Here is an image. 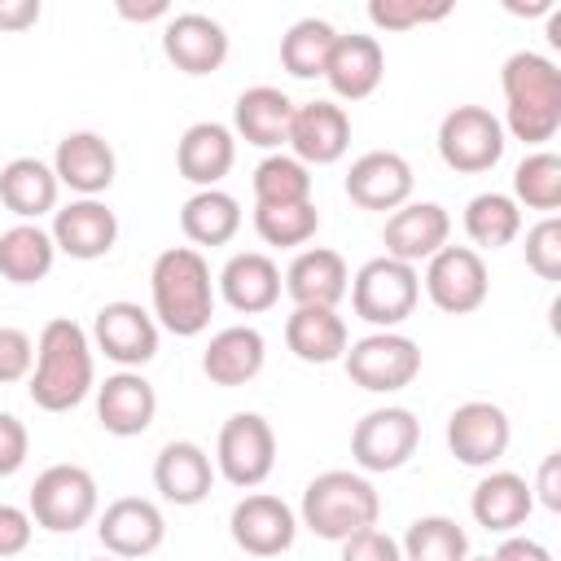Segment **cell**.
<instances>
[{
	"mask_svg": "<svg viewBox=\"0 0 561 561\" xmlns=\"http://www.w3.org/2000/svg\"><path fill=\"white\" fill-rule=\"evenodd\" d=\"M158 416V390L136 368H118L96 386V421L114 438H136Z\"/></svg>",
	"mask_w": 561,
	"mask_h": 561,
	"instance_id": "22",
	"label": "cell"
},
{
	"mask_svg": "<svg viewBox=\"0 0 561 561\" xmlns=\"http://www.w3.org/2000/svg\"><path fill=\"white\" fill-rule=\"evenodd\" d=\"M210 460H215V473L228 486H237V491L263 486L276 469V430H272V421L259 416V412H232L219 425Z\"/></svg>",
	"mask_w": 561,
	"mask_h": 561,
	"instance_id": "7",
	"label": "cell"
},
{
	"mask_svg": "<svg viewBox=\"0 0 561 561\" xmlns=\"http://www.w3.org/2000/svg\"><path fill=\"white\" fill-rule=\"evenodd\" d=\"M149 302L158 329L175 337H197L210 329L215 316V280L210 263L193 245H171L149 267Z\"/></svg>",
	"mask_w": 561,
	"mask_h": 561,
	"instance_id": "2",
	"label": "cell"
},
{
	"mask_svg": "<svg viewBox=\"0 0 561 561\" xmlns=\"http://www.w3.org/2000/svg\"><path fill=\"white\" fill-rule=\"evenodd\" d=\"M31 535H35V522L26 508L18 504H0V561H13L31 548Z\"/></svg>",
	"mask_w": 561,
	"mask_h": 561,
	"instance_id": "45",
	"label": "cell"
},
{
	"mask_svg": "<svg viewBox=\"0 0 561 561\" xmlns=\"http://www.w3.org/2000/svg\"><path fill=\"white\" fill-rule=\"evenodd\" d=\"M96 390V359L92 337L70 316H57L39 329L35 368L26 377V394L39 412H70Z\"/></svg>",
	"mask_w": 561,
	"mask_h": 561,
	"instance_id": "1",
	"label": "cell"
},
{
	"mask_svg": "<svg viewBox=\"0 0 561 561\" xmlns=\"http://www.w3.org/2000/svg\"><path fill=\"white\" fill-rule=\"evenodd\" d=\"M337 101H364L381 88L386 79V53H381V39L377 35H337L329 61H324V75H320Z\"/></svg>",
	"mask_w": 561,
	"mask_h": 561,
	"instance_id": "25",
	"label": "cell"
},
{
	"mask_svg": "<svg viewBox=\"0 0 561 561\" xmlns=\"http://www.w3.org/2000/svg\"><path fill=\"white\" fill-rule=\"evenodd\" d=\"M346 377L368 394H394L416 381L421 373V346L399 329H373L355 337L342 355Z\"/></svg>",
	"mask_w": 561,
	"mask_h": 561,
	"instance_id": "8",
	"label": "cell"
},
{
	"mask_svg": "<svg viewBox=\"0 0 561 561\" xmlns=\"http://www.w3.org/2000/svg\"><path fill=\"white\" fill-rule=\"evenodd\" d=\"M26 513L39 530L48 535H75L79 526H88L96 513H101V491H96V478L83 469V465H48L31 495H26Z\"/></svg>",
	"mask_w": 561,
	"mask_h": 561,
	"instance_id": "6",
	"label": "cell"
},
{
	"mask_svg": "<svg viewBox=\"0 0 561 561\" xmlns=\"http://www.w3.org/2000/svg\"><path fill=\"white\" fill-rule=\"evenodd\" d=\"M381 517V495L359 469H324L307 482L302 504H298V526H307L320 539L342 543L346 535L377 526Z\"/></svg>",
	"mask_w": 561,
	"mask_h": 561,
	"instance_id": "4",
	"label": "cell"
},
{
	"mask_svg": "<svg viewBox=\"0 0 561 561\" xmlns=\"http://www.w3.org/2000/svg\"><path fill=\"white\" fill-rule=\"evenodd\" d=\"M425 298L447 316H469L491 294V272L473 245H443L434 259H425Z\"/></svg>",
	"mask_w": 561,
	"mask_h": 561,
	"instance_id": "11",
	"label": "cell"
},
{
	"mask_svg": "<svg viewBox=\"0 0 561 561\" xmlns=\"http://www.w3.org/2000/svg\"><path fill=\"white\" fill-rule=\"evenodd\" d=\"M491 561H552V552L530 535H504V543L491 552Z\"/></svg>",
	"mask_w": 561,
	"mask_h": 561,
	"instance_id": "48",
	"label": "cell"
},
{
	"mask_svg": "<svg viewBox=\"0 0 561 561\" xmlns=\"http://www.w3.org/2000/svg\"><path fill=\"white\" fill-rule=\"evenodd\" d=\"M526 267L539 280H561V219L543 215L526 228Z\"/></svg>",
	"mask_w": 561,
	"mask_h": 561,
	"instance_id": "42",
	"label": "cell"
},
{
	"mask_svg": "<svg viewBox=\"0 0 561 561\" xmlns=\"http://www.w3.org/2000/svg\"><path fill=\"white\" fill-rule=\"evenodd\" d=\"M215 289H219V298H224L232 311L259 316V311H272V307L280 302L285 280H280V267H276L272 254H263V250H241V254H232V259L219 267Z\"/></svg>",
	"mask_w": 561,
	"mask_h": 561,
	"instance_id": "24",
	"label": "cell"
},
{
	"mask_svg": "<svg viewBox=\"0 0 561 561\" xmlns=\"http://www.w3.org/2000/svg\"><path fill=\"white\" fill-rule=\"evenodd\" d=\"M500 92H504V136L522 145H543L561 127V70L543 53H513L500 66Z\"/></svg>",
	"mask_w": 561,
	"mask_h": 561,
	"instance_id": "3",
	"label": "cell"
},
{
	"mask_svg": "<svg viewBox=\"0 0 561 561\" xmlns=\"http://www.w3.org/2000/svg\"><path fill=\"white\" fill-rule=\"evenodd\" d=\"M351 311L373 329H399L421 302V272L390 254L368 259L351 276Z\"/></svg>",
	"mask_w": 561,
	"mask_h": 561,
	"instance_id": "5",
	"label": "cell"
},
{
	"mask_svg": "<svg viewBox=\"0 0 561 561\" xmlns=\"http://www.w3.org/2000/svg\"><path fill=\"white\" fill-rule=\"evenodd\" d=\"M48 167H53L57 184H66L79 197H101L118 175V158L101 131H66L57 140Z\"/></svg>",
	"mask_w": 561,
	"mask_h": 561,
	"instance_id": "20",
	"label": "cell"
},
{
	"mask_svg": "<svg viewBox=\"0 0 561 561\" xmlns=\"http://www.w3.org/2000/svg\"><path fill=\"white\" fill-rule=\"evenodd\" d=\"M285 294L294 298V307H337L351 289V267L337 250L329 245H311L298 250L294 263L285 267Z\"/></svg>",
	"mask_w": 561,
	"mask_h": 561,
	"instance_id": "26",
	"label": "cell"
},
{
	"mask_svg": "<svg viewBox=\"0 0 561 561\" xmlns=\"http://www.w3.org/2000/svg\"><path fill=\"white\" fill-rule=\"evenodd\" d=\"M451 13L447 0L438 4H425V0H373L368 4V22L377 31H412V26H425V22H443Z\"/></svg>",
	"mask_w": 561,
	"mask_h": 561,
	"instance_id": "41",
	"label": "cell"
},
{
	"mask_svg": "<svg viewBox=\"0 0 561 561\" xmlns=\"http://www.w3.org/2000/svg\"><path fill=\"white\" fill-rule=\"evenodd\" d=\"M530 495L543 504V508H561V451H548L543 456V465H539V478H535V486H530Z\"/></svg>",
	"mask_w": 561,
	"mask_h": 561,
	"instance_id": "47",
	"label": "cell"
},
{
	"mask_svg": "<svg viewBox=\"0 0 561 561\" xmlns=\"http://www.w3.org/2000/svg\"><path fill=\"white\" fill-rule=\"evenodd\" d=\"M337 26L324 22V18H298L285 35H280V66L294 75V79H320L324 75V61L337 44Z\"/></svg>",
	"mask_w": 561,
	"mask_h": 561,
	"instance_id": "36",
	"label": "cell"
},
{
	"mask_svg": "<svg viewBox=\"0 0 561 561\" xmlns=\"http://www.w3.org/2000/svg\"><path fill=\"white\" fill-rule=\"evenodd\" d=\"M232 162H237V136H232V127H224L215 118L184 127V136L175 145V171L188 184L219 188V180L232 171Z\"/></svg>",
	"mask_w": 561,
	"mask_h": 561,
	"instance_id": "27",
	"label": "cell"
},
{
	"mask_svg": "<svg viewBox=\"0 0 561 561\" xmlns=\"http://www.w3.org/2000/svg\"><path fill=\"white\" fill-rule=\"evenodd\" d=\"M399 548H403V561H465L469 557V535L456 517L425 513V517L408 522Z\"/></svg>",
	"mask_w": 561,
	"mask_h": 561,
	"instance_id": "37",
	"label": "cell"
},
{
	"mask_svg": "<svg viewBox=\"0 0 561 561\" xmlns=\"http://www.w3.org/2000/svg\"><path fill=\"white\" fill-rule=\"evenodd\" d=\"M114 9H118V18H127V22H167V18H171V4H167V0H149V4L118 0Z\"/></svg>",
	"mask_w": 561,
	"mask_h": 561,
	"instance_id": "50",
	"label": "cell"
},
{
	"mask_svg": "<svg viewBox=\"0 0 561 561\" xmlns=\"http://www.w3.org/2000/svg\"><path fill=\"white\" fill-rule=\"evenodd\" d=\"M465 561H491V557H465Z\"/></svg>",
	"mask_w": 561,
	"mask_h": 561,
	"instance_id": "52",
	"label": "cell"
},
{
	"mask_svg": "<svg viewBox=\"0 0 561 561\" xmlns=\"http://www.w3.org/2000/svg\"><path fill=\"white\" fill-rule=\"evenodd\" d=\"M83 561H118V557H110V552H105V557H83Z\"/></svg>",
	"mask_w": 561,
	"mask_h": 561,
	"instance_id": "51",
	"label": "cell"
},
{
	"mask_svg": "<svg viewBox=\"0 0 561 561\" xmlns=\"http://www.w3.org/2000/svg\"><path fill=\"white\" fill-rule=\"evenodd\" d=\"M57 263V245L39 224H13L0 232V276L9 285H39Z\"/></svg>",
	"mask_w": 561,
	"mask_h": 561,
	"instance_id": "34",
	"label": "cell"
},
{
	"mask_svg": "<svg viewBox=\"0 0 561 561\" xmlns=\"http://www.w3.org/2000/svg\"><path fill=\"white\" fill-rule=\"evenodd\" d=\"M469 513L482 530L491 535H517V526H526V517L535 513V495L530 482L513 469H491L473 495H469Z\"/></svg>",
	"mask_w": 561,
	"mask_h": 561,
	"instance_id": "29",
	"label": "cell"
},
{
	"mask_svg": "<svg viewBox=\"0 0 561 561\" xmlns=\"http://www.w3.org/2000/svg\"><path fill=\"white\" fill-rule=\"evenodd\" d=\"M465 232L473 250H504L522 237V206L508 193H478L465 206Z\"/></svg>",
	"mask_w": 561,
	"mask_h": 561,
	"instance_id": "35",
	"label": "cell"
},
{
	"mask_svg": "<svg viewBox=\"0 0 561 561\" xmlns=\"http://www.w3.org/2000/svg\"><path fill=\"white\" fill-rule=\"evenodd\" d=\"M508 197L526 210L552 215L561 206V158L552 149H530L513 171V193Z\"/></svg>",
	"mask_w": 561,
	"mask_h": 561,
	"instance_id": "39",
	"label": "cell"
},
{
	"mask_svg": "<svg viewBox=\"0 0 561 561\" xmlns=\"http://www.w3.org/2000/svg\"><path fill=\"white\" fill-rule=\"evenodd\" d=\"M35 368V342L18 324H0V386L26 381Z\"/></svg>",
	"mask_w": 561,
	"mask_h": 561,
	"instance_id": "43",
	"label": "cell"
},
{
	"mask_svg": "<svg viewBox=\"0 0 561 561\" xmlns=\"http://www.w3.org/2000/svg\"><path fill=\"white\" fill-rule=\"evenodd\" d=\"M254 206H294V202H311V167H302L294 153H267L254 175Z\"/></svg>",
	"mask_w": 561,
	"mask_h": 561,
	"instance_id": "38",
	"label": "cell"
},
{
	"mask_svg": "<svg viewBox=\"0 0 561 561\" xmlns=\"http://www.w3.org/2000/svg\"><path fill=\"white\" fill-rule=\"evenodd\" d=\"M180 232L197 245H228L241 232V202L224 188H197L180 206Z\"/></svg>",
	"mask_w": 561,
	"mask_h": 561,
	"instance_id": "33",
	"label": "cell"
},
{
	"mask_svg": "<svg viewBox=\"0 0 561 561\" xmlns=\"http://www.w3.org/2000/svg\"><path fill=\"white\" fill-rule=\"evenodd\" d=\"M289 118H294V101L272 83H254L232 105V136L254 149H280L289 136Z\"/></svg>",
	"mask_w": 561,
	"mask_h": 561,
	"instance_id": "30",
	"label": "cell"
},
{
	"mask_svg": "<svg viewBox=\"0 0 561 561\" xmlns=\"http://www.w3.org/2000/svg\"><path fill=\"white\" fill-rule=\"evenodd\" d=\"M508 412L491 399H469L447 416V451L469 469H491L508 451Z\"/></svg>",
	"mask_w": 561,
	"mask_h": 561,
	"instance_id": "15",
	"label": "cell"
},
{
	"mask_svg": "<svg viewBox=\"0 0 561 561\" xmlns=\"http://www.w3.org/2000/svg\"><path fill=\"white\" fill-rule=\"evenodd\" d=\"M88 337H92V351H101L118 368H136L140 373V364H149L158 355V320H153V311H145L131 298L105 302L96 311Z\"/></svg>",
	"mask_w": 561,
	"mask_h": 561,
	"instance_id": "12",
	"label": "cell"
},
{
	"mask_svg": "<svg viewBox=\"0 0 561 561\" xmlns=\"http://www.w3.org/2000/svg\"><path fill=\"white\" fill-rule=\"evenodd\" d=\"M412 162L394 149H368L346 171V197L359 210H399L403 202H412Z\"/></svg>",
	"mask_w": 561,
	"mask_h": 561,
	"instance_id": "18",
	"label": "cell"
},
{
	"mask_svg": "<svg viewBox=\"0 0 561 561\" xmlns=\"http://www.w3.org/2000/svg\"><path fill=\"white\" fill-rule=\"evenodd\" d=\"M96 539L110 557L118 561H136L162 548L167 539V517L153 500L145 495H118L96 513Z\"/></svg>",
	"mask_w": 561,
	"mask_h": 561,
	"instance_id": "14",
	"label": "cell"
},
{
	"mask_svg": "<svg viewBox=\"0 0 561 561\" xmlns=\"http://www.w3.org/2000/svg\"><path fill=\"white\" fill-rule=\"evenodd\" d=\"M447 237H451V215L438 202H403L399 210L386 215V228H381L386 254L412 267L434 259L447 245Z\"/></svg>",
	"mask_w": 561,
	"mask_h": 561,
	"instance_id": "21",
	"label": "cell"
},
{
	"mask_svg": "<svg viewBox=\"0 0 561 561\" xmlns=\"http://www.w3.org/2000/svg\"><path fill=\"white\" fill-rule=\"evenodd\" d=\"M504 123L486 105H456L438 123V158L460 175H482L504 158Z\"/></svg>",
	"mask_w": 561,
	"mask_h": 561,
	"instance_id": "10",
	"label": "cell"
},
{
	"mask_svg": "<svg viewBox=\"0 0 561 561\" xmlns=\"http://www.w3.org/2000/svg\"><path fill=\"white\" fill-rule=\"evenodd\" d=\"M285 145L302 167H333L351 149V114L337 101H302L294 105Z\"/></svg>",
	"mask_w": 561,
	"mask_h": 561,
	"instance_id": "16",
	"label": "cell"
},
{
	"mask_svg": "<svg viewBox=\"0 0 561 561\" xmlns=\"http://www.w3.org/2000/svg\"><path fill=\"white\" fill-rule=\"evenodd\" d=\"M421 447V421L412 408L386 403L355 421L351 430V460L359 473H394Z\"/></svg>",
	"mask_w": 561,
	"mask_h": 561,
	"instance_id": "9",
	"label": "cell"
},
{
	"mask_svg": "<svg viewBox=\"0 0 561 561\" xmlns=\"http://www.w3.org/2000/svg\"><path fill=\"white\" fill-rule=\"evenodd\" d=\"M215 486V460L202 443L193 438H171L158 456H153V491L175 504V508H193L210 495Z\"/></svg>",
	"mask_w": 561,
	"mask_h": 561,
	"instance_id": "23",
	"label": "cell"
},
{
	"mask_svg": "<svg viewBox=\"0 0 561 561\" xmlns=\"http://www.w3.org/2000/svg\"><path fill=\"white\" fill-rule=\"evenodd\" d=\"M57 254L66 259H79V263H92V259H105L118 241V215L101 202V197H75L66 206L53 210V228H48Z\"/></svg>",
	"mask_w": 561,
	"mask_h": 561,
	"instance_id": "17",
	"label": "cell"
},
{
	"mask_svg": "<svg viewBox=\"0 0 561 561\" xmlns=\"http://www.w3.org/2000/svg\"><path fill=\"white\" fill-rule=\"evenodd\" d=\"M57 197H61V184L48 162L13 158L0 167V202H4V210L18 215V224H35L39 215L57 210Z\"/></svg>",
	"mask_w": 561,
	"mask_h": 561,
	"instance_id": "32",
	"label": "cell"
},
{
	"mask_svg": "<svg viewBox=\"0 0 561 561\" xmlns=\"http://www.w3.org/2000/svg\"><path fill=\"white\" fill-rule=\"evenodd\" d=\"M39 0H0V31H31L39 22Z\"/></svg>",
	"mask_w": 561,
	"mask_h": 561,
	"instance_id": "49",
	"label": "cell"
},
{
	"mask_svg": "<svg viewBox=\"0 0 561 561\" xmlns=\"http://www.w3.org/2000/svg\"><path fill=\"white\" fill-rule=\"evenodd\" d=\"M263 359H267V342L254 324H228L219 329L206 351H202V373L210 377V386H250L259 373H263Z\"/></svg>",
	"mask_w": 561,
	"mask_h": 561,
	"instance_id": "28",
	"label": "cell"
},
{
	"mask_svg": "<svg viewBox=\"0 0 561 561\" xmlns=\"http://www.w3.org/2000/svg\"><path fill=\"white\" fill-rule=\"evenodd\" d=\"M285 346L302 364H333L351 346V329L337 307H294L285 320Z\"/></svg>",
	"mask_w": 561,
	"mask_h": 561,
	"instance_id": "31",
	"label": "cell"
},
{
	"mask_svg": "<svg viewBox=\"0 0 561 561\" xmlns=\"http://www.w3.org/2000/svg\"><path fill=\"white\" fill-rule=\"evenodd\" d=\"M162 53L180 75H215L228 61V31L210 13H171L162 26Z\"/></svg>",
	"mask_w": 561,
	"mask_h": 561,
	"instance_id": "19",
	"label": "cell"
},
{
	"mask_svg": "<svg viewBox=\"0 0 561 561\" xmlns=\"http://www.w3.org/2000/svg\"><path fill=\"white\" fill-rule=\"evenodd\" d=\"M320 228V210L316 202H294V206H254V232L263 245H307Z\"/></svg>",
	"mask_w": 561,
	"mask_h": 561,
	"instance_id": "40",
	"label": "cell"
},
{
	"mask_svg": "<svg viewBox=\"0 0 561 561\" xmlns=\"http://www.w3.org/2000/svg\"><path fill=\"white\" fill-rule=\"evenodd\" d=\"M228 530H232V543L250 557H280L294 548L298 539V513L272 495V491H250L232 504L228 513Z\"/></svg>",
	"mask_w": 561,
	"mask_h": 561,
	"instance_id": "13",
	"label": "cell"
},
{
	"mask_svg": "<svg viewBox=\"0 0 561 561\" xmlns=\"http://www.w3.org/2000/svg\"><path fill=\"white\" fill-rule=\"evenodd\" d=\"M342 561H403V548L381 526H364L342 539Z\"/></svg>",
	"mask_w": 561,
	"mask_h": 561,
	"instance_id": "44",
	"label": "cell"
},
{
	"mask_svg": "<svg viewBox=\"0 0 561 561\" xmlns=\"http://www.w3.org/2000/svg\"><path fill=\"white\" fill-rule=\"evenodd\" d=\"M31 456V434L13 412H0V478H13Z\"/></svg>",
	"mask_w": 561,
	"mask_h": 561,
	"instance_id": "46",
	"label": "cell"
}]
</instances>
